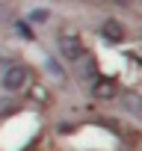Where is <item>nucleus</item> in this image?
Masks as SVG:
<instances>
[{"label":"nucleus","mask_w":142,"mask_h":151,"mask_svg":"<svg viewBox=\"0 0 142 151\" xmlns=\"http://www.w3.org/2000/svg\"><path fill=\"white\" fill-rule=\"evenodd\" d=\"M98 33H101V39L110 42V45H118V42H124V36H127V30H124V24H121L118 18H107Z\"/></svg>","instance_id":"20e7f679"},{"label":"nucleus","mask_w":142,"mask_h":151,"mask_svg":"<svg viewBox=\"0 0 142 151\" xmlns=\"http://www.w3.org/2000/svg\"><path fill=\"white\" fill-rule=\"evenodd\" d=\"M30 83H33V71L24 62H12V65H6L3 74H0V89L6 95H21V92L30 89Z\"/></svg>","instance_id":"f257e3e1"},{"label":"nucleus","mask_w":142,"mask_h":151,"mask_svg":"<svg viewBox=\"0 0 142 151\" xmlns=\"http://www.w3.org/2000/svg\"><path fill=\"white\" fill-rule=\"evenodd\" d=\"M56 47H59V53H62V59L68 65H74L77 59L86 56V47H83L80 36H74V33H59L56 36Z\"/></svg>","instance_id":"f03ea898"},{"label":"nucleus","mask_w":142,"mask_h":151,"mask_svg":"<svg viewBox=\"0 0 142 151\" xmlns=\"http://www.w3.org/2000/svg\"><path fill=\"white\" fill-rule=\"evenodd\" d=\"M89 95L95 101H113V98H118V83L113 77H107V74H95V80L89 86Z\"/></svg>","instance_id":"7ed1b4c3"},{"label":"nucleus","mask_w":142,"mask_h":151,"mask_svg":"<svg viewBox=\"0 0 142 151\" xmlns=\"http://www.w3.org/2000/svg\"><path fill=\"white\" fill-rule=\"evenodd\" d=\"M47 65H50V71H53V74H56V77H62V68H59V65H56V62H53V59H50V62H47Z\"/></svg>","instance_id":"1a4fd4ad"},{"label":"nucleus","mask_w":142,"mask_h":151,"mask_svg":"<svg viewBox=\"0 0 142 151\" xmlns=\"http://www.w3.org/2000/svg\"><path fill=\"white\" fill-rule=\"evenodd\" d=\"M115 3H118V6H130V0H115Z\"/></svg>","instance_id":"9d476101"},{"label":"nucleus","mask_w":142,"mask_h":151,"mask_svg":"<svg viewBox=\"0 0 142 151\" xmlns=\"http://www.w3.org/2000/svg\"><path fill=\"white\" fill-rule=\"evenodd\" d=\"M139 6H142V0H139Z\"/></svg>","instance_id":"9b49d317"},{"label":"nucleus","mask_w":142,"mask_h":151,"mask_svg":"<svg viewBox=\"0 0 142 151\" xmlns=\"http://www.w3.org/2000/svg\"><path fill=\"white\" fill-rule=\"evenodd\" d=\"M15 30H18V36H21L24 42H33V39H36V33H33V24H30V21H15Z\"/></svg>","instance_id":"0eeeda50"},{"label":"nucleus","mask_w":142,"mask_h":151,"mask_svg":"<svg viewBox=\"0 0 142 151\" xmlns=\"http://www.w3.org/2000/svg\"><path fill=\"white\" fill-rule=\"evenodd\" d=\"M27 21H30V24H47V21H50V12H47L44 6H39V9H33V12H30V18H27Z\"/></svg>","instance_id":"6e6552de"},{"label":"nucleus","mask_w":142,"mask_h":151,"mask_svg":"<svg viewBox=\"0 0 142 151\" xmlns=\"http://www.w3.org/2000/svg\"><path fill=\"white\" fill-rule=\"evenodd\" d=\"M71 68H74V74H77V77H83V80H95V59H92L89 53H86L83 59H77Z\"/></svg>","instance_id":"39448f33"},{"label":"nucleus","mask_w":142,"mask_h":151,"mask_svg":"<svg viewBox=\"0 0 142 151\" xmlns=\"http://www.w3.org/2000/svg\"><path fill=\"white\" fill-rule=\"evenodd\" d=\"M118 98H121V104H124L130 113H142V98H139L136 92H118Z\"/></svg>","instance_id":"423d86ee"}]
</instances>
